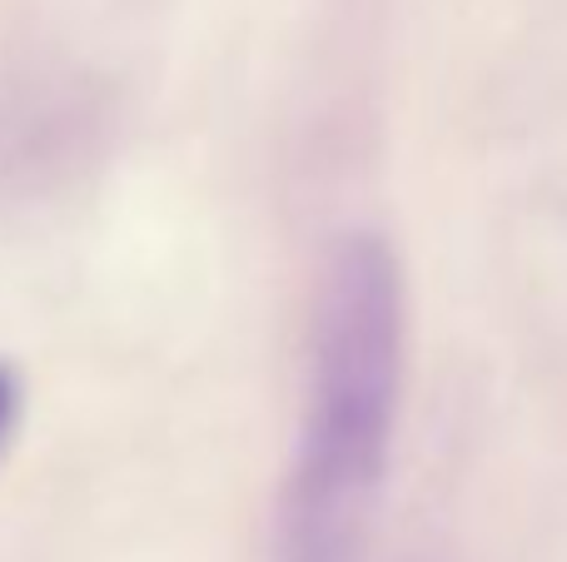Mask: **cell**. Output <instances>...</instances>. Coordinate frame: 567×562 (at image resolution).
I'll use <instances>...</instances> for the list:
<instances>
[{"instance_id": "1", "label": "cell", "mask_w": 567, "mask_h": 562, "mask_svg": "<svg viewBox=\"0 0 567 562\" xmlns=\"http://www.w3.org/2000/svg\"><path fill=\"white\" fill-rule=\"evenodd\" d=\"M403 394V274L383 239L333 254L313 319L299 464L284 498L279 562H363Z\"/></svg>"}, {"instance_id": "2", "label": "cell", "mask_w": 567, "mask_h": 562, "mask_svg": "<svg viewBox=\"0 0 567 562\" xmlns=\"http://www.w3.org/2000/svg\"><path fill=\"white\" fill-rule=\"evenodd\" d=\"M16 408H20V388H16V378H10V368L0 364V448H6L10 428H16Z\"/></svg>"}]
</instances>
